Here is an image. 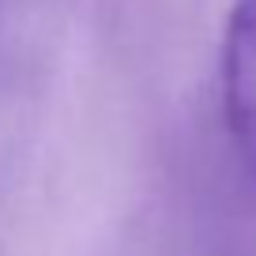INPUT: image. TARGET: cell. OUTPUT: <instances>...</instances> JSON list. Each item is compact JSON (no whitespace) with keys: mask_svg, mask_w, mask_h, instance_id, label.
I'll return each mask as SVG.
<instances>
[{"mask_svg":"<svg viewBox=\"0 0 256 256\" xmlns=\"http://www.w3.org/2000/svg\"><path fill=\"white\" fill-rule=\"evenodd\" d=\"M222 106L241 166L256 181V0H238L222 46Z\"/></svg>","mask_w":256,"mask_h":256,"instance_id":"6da1fadb","label":"cell"}]
</instances>
